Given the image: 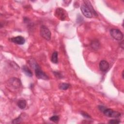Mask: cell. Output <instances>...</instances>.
Listing matches in <instances>:
<instances>
[{"label":"cell","mask_w":124,"mask_h":124,"mask_svg":"<svg viewBox=\"0 0 124 124\" xmlns=\"http://www.w3.org/2000/svg\"><path fill=\"white\" fill-rule=\"evenodd\" d=\"M108 123H109V124H119V123H120V121L119 120L113 119V120H110L108 122Z\"/></svg>","instance_id":"obj_18"},{"label":"cell","mask_w":124,"mask_h":124,"mask_svg":"<svg viewBox=\"0 0 124 124\" xmlns=\"http://www.w3.org/2000/svg\"><path fill=\"white\" fill-rule=\"evenodd\" d=\"M103 112L105 116L108 117L118 118L121 116V113L120 112L113 110L110 108H105Z\"/></svg>","instance_id":"obj_3"},{"label":"cell","mask_w":124,"mask_h":124,"mask_svg":"<svg viewBox=\"0 0 124 124\" xmlns=\"http://www.w3.org/2000/svg\"><path fill=\"white\" fill-rule=\"evenodd\" d=\"M59 120L60 118L59 116L58 115H53L49 118V120L54 123H58Z\"/></svg>","instance_id":"obj_15"},{"label":"cell","mask_w":124,"mask_h":124,"mask_svg":"<svg viewBox=\"0 0 124 124\" xmlns=\"http://www.w3.org/2000/svg\"><path fill=\"white\" fill-rule=\"evenodd\" d=\"M120 47L123 49L124 48V41H122L121 43H120Z\"/></svg>","instance_id":"obj_20"},{"label":"cell","mask_w":124,"mask_h":124,"mask_svg":"<svg viewBox=\"0 0 124 124\" xmlns=\"http://www.w3.org/2000/svg\"><path fill=\"white\" fill-rule=\"evenodd\" d=\"M55 15L58 19L62 21L65 20L67 16L66 11L60 7H58L56 9Z\"/></svg>","instance_id":"obj_5"},{"label":"cell","mask_w":124,"mask_h":124,"mask_svg":"<svg viewBox=\"0 0 124 124\" xmlns=\"http://www.w3.org/2000/svg\"><path fill=\"white\" fill-rule=\"evenodd\" d=\"M53 73H54V75L55 76V77L59 78V79H61V78H62L63 76H62V75L59 72H53Z\"/></svg>","instance_id":"obj_16"},{"label":"cell","mask_w":124,"mask_h":124,"mask_svg":"<svg viewBox=\"0 0 124 124\" xmlns=\"http://www.w3.org/2000/svg\"><path fill=\"white\" fill-rule=\"evenodd\" d=\"M9 85L15 89L19 88L21 85V82L19 79L16 78H12L8 80Z\"/></svg>","instance_id":"obj_7"},{"label":"cell","mask_w":124,"mask_h":124,"mask_svg":"<svg viewBox=\"0 0 124 124\" xmlns=\"http://www.w3.org/2000/svg\"><path fill=\"white\" fill-rule=\"evenodd\" d=\"M58 52L54 51L53 52L51 58V62L54 63H57L58 62Z\"/></svg>","instance_id":"obj_12"},{"label":"cell","mask_w":124,"mask_h":124,"mask_svg":"<svg viewBox=\"0 0 124 124\" xmlns=\"http://www.w3.org/2000/svg\"><path fill=\"white\" fill-rule=\"evenodd\" d=\"M91 46L93 49L94 50H97L100 47V43L98 40H93L92 42Z\"/></svg>","instance_id":"obj_13"},{"label":"cell","mask_w":124,"mask_h":124,"mask_svg":"<svg viewBox=\"0 0 124 124\" xmlns=\"http://www.w3.org/2000/svg\"><path fill=\"white\" fill-rule=\"evenodd\" d=\"M122 77H123V78H124V71H123V72H122Z\"/></svg>","instance_id":"obj_21"},{"label":"cell","mask_w":124,"mask_h":124,"mask_svg":"<svg viewBox=\"0 0 124 124\" xmlns=\"http://www.w3.org/2000/svg\"><path fill=\"white\" fill-rule=\"evenodd\" d=\"M83 2L84 3L81 5L80 10L84 16L87 18H92L93 15L97 16L90 1L84 0Z\"/></svg>","instance_id":"obj_1"},{"label":"cell","mask_w":124,"mask_h":124,"mask_svg":"<svg viewBox=\"0 0 124 124\" xmlns=\"http://www.w3.org/2000/svg\"><path fill=\"white\" fill-rule=\"evenodd\" d=\"M22 121V119L21 118L20 116H19L18 118H16V119L13 120L12 123L13 124H17V123H20Z\"/></svg>","instance_id":"obj_17"},{"label":"cell","mask_w":124,"mask_h":124,"mask_svg":"<svg viewBox=\"0 0 124 124\" xmlns=\"http://www.w3.org/2000/svg\"><path fill=\"white\" fill-rule=\"evenodd\" d=\"M22 71L24 74L29 77H31L32 76V73L30 69L26 65H23L22 67Z\"/></svg>","instance_id":"obj_10"},{"label":"cell","mask_w":124,"mask_h":124,"mask_svg":"<svg viewBox=\"0 0 124 124\" xmlns=\"http://www.w3.org/2000/svg\"><path fill=\"white\" fill-rule=\"evenodd\" d=\"M81 114L84 117H85V118H91V116L86 112L82 111V112H81Z\"/></svg>","instance_id":"obj_19"},{"label":"cell","mask_w":124,"mask_h":124,"mask_svg":"<svg viewBox=\"0 0 124 124\" xmlns=\"http://www.w3.org/2000/svg\"><path fill=\"white\" fill-rule=\"evenodd\" d=\"M109 64L106 60H102L99 64V67L100 71L102 72H106L109 68Z\"/></svg>","instance_id":"obj_9"},{"label":"cell","mask_w":124,"mask_h":124,"mask_svg":"<svg viewBox=\"0 0 124 124\" xmlns=\"http://www.w3.org/2000/svg\"><path fill=\"white\" fill-rule=\"evenodd\" d=\"M41 36L46 40H50L51 39V33L49 29L45 25H42L40 29Z\"/></svg>","instance_id":"obj_2"},{"label":"cell","mask_w":124,"mask_h":124,"mask_svg":"<svg viewBox=\"0 0 124 124\" xmlns=\"http://www.w3.org/2000/svg\"><path fill=\"white\" fill-rule=\"evenodd\" d=\"M17 105L19 108L23 109L26 107V101L24 99H20L17 101Z\"/></svg>","instance_id":"obj_11"},{"label":"cell","mask_w":124,"mask_h":124,"mask_svg":"<svg viewBox=\"0 0 124 124\" xmlns=\"http://www.w3.org/2000/svg\"><path fill=\"white\" fill-rule=\"evenodd\" d=\"M35 73L36 77L38 79H42L44 80L49 79V77L42 70L39 65L36 67L35 69Z\"/></svg>","instance_id":"obj_6"},{"label":"cell","mask_w":124,"mask_h":124,"mask_svg":"<svg viewBox=\"0 0 124 124\" xmlns=\"http://www.w3.org/2000/svg\"><path fill=\"white\" fill-rule=\"evenodd\" d=\"M11 41L13 43L18 44V45H23L25 43V38L21 36H17L16 37H13L11 38Z\"/></svg>","instance_id":"obj_8"},{"label":"cell","mask_w":124,"mask_h":124,"mask_svg":"<svg viewBox=\"0 0 124 124\" xmlns=\"http://www.w3.org/2000/svg\"><path fill=\"white\" fill-rule=\"evenodd\" d=\"M110 34L114 39L117 41H121L124 38L123 33L117 29H111L110 30Z\"/></svg>","instance_id":"obj_4"},{"label":"cell","mask_w":124,"mask_h":124,"mask_svg":"<svg viewBox=\"0 0 124 124\" xmlns=\"http://www.w3.org/2000/svg\"><path fill=\"white\" fill-rule=\"evenodd\" d=\"M70 85L68 83H62L59 85V88L62 90H66L70 87Z\"/></svg>","instance_id":"obj_14"}]
</instances>
